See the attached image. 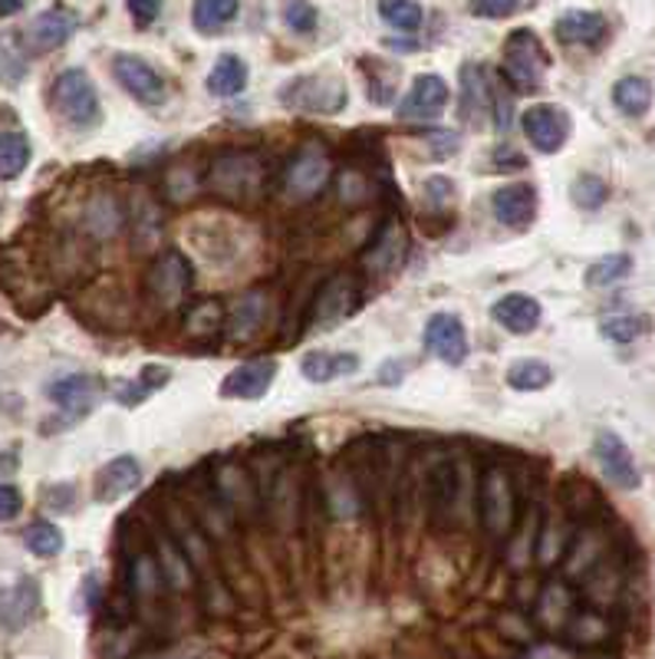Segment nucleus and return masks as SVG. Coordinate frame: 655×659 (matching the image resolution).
Here are the masks:
<instances>
[{
  "instance_id": "nucleus-29",
  "label": "nucleus",
  "mask_w": 655,
  "mask_h": 659,
  "mask_svg": "<svg viewBox=\"0 0 655 659\" xmlns=\"http://www.w3.org/2000/svg\"><path fill=\"white\" fill-rule=\"evenodd\" d=\"M359 370V357L356 353H326V350H313L303 357V366L300 373L310 380V383H330V380H340V376H350Z\"/></svg>"
},
{
  "instance_id": "nucleus-8",
  "label": "nucleus",
  "mask_w": 655,
  "mask_h": 659,
  "mask_svg": "<svg viewBox=\"0 0 655 659\" xmlns=\"http://www.w3.org/2000/svg\"><path fill=\"white\" fill-rule=\"evenodd\" d=\"M330 172H333V162H330V152L316 142L303 146L290 166H287V176H283V192L293 199V202H310L316 199L326 182H330Z\"/></svg>"
},
{
  "instance_id": "nucleus-39",
  "label": "nucleus",
  "mask_w": 655,
  "mask_h": 659,
  "mask_svg": "<svg viewBox=\"0 0 655 659\" xmlns=\"http://www.w3.org/2000/svg\"><path fill=\"white\" fill-rule=\"evenodd\" d=\"M234 17H237V3H234V0H198V3L192 7L195 30H198V33H208V36L221 33Z\"/></svg>"
},
{
  "instance_id": "nucleus-27",
  "label": "nucleus",
  "mask_w": 655,
  "mask_h": 659,
  "mask_svg": "<svg viewBox=\"0 0 655 659\" xmlns=\"http://www.w3.org/2000/svg\"><path fill=\"white\" fill-rule=\"evenodd\" d=\"M155 564H159L169 591H189V587H195V567H192V561L185 557L182 544L172 541L162 531L155 534Z\"/></svg>"
},
{
  "instance_id": "nucleus-32",
  "label": "nucleus",
  "mask_w": 655,
  "mask_h": 659,
  "mask_svg": "<svg viewBox=\"0 0 655 659\" xmlns=\"http://www.w3.org/2000/svg\"><path fill=\"white\" fill-rule=\"evenodd\" d=\"M567 640H573L577 647H597V644H603V640H610V620H606V614L603 610H597V607H580L577 610V617L567 624Z\"/></svg>"
},
{
  "instance_id": "nucleus-46",
  "label": "nucleus",
  "mask_w": 655,
  "mask_h": 659,
  "mask_svg": "<svg viewBox=\"0 0 655 659\" xmlns=\"http://www.w3.org/2000/svg\"><path fill=\"white\" fill-rule=\"evenodd\" d=\"M316 20H320L316 3L293 0V3H287V7H283V23H287L293 33H313V30H316Z\"/></svg>"
},
{
  "instance_id": "nucleus-34",
  "label": "nucleus",
  "mask_w": 655,
  "mask_h": 659,
  "mask_svg": "<svg viewBox=\"0 0 655 659\" xmlns=\"http://www.w3.org/2000/svg\"><path fill=\"white\" fill-rule=\"evenodd\" d=\"M30 166V139L23 132L3 129L0 132V179L13 182L17 176H23Z\"/></svg>"
},
{
  "instance_id": "nucleus-44",
  "label": "nucleus",
  "mask_w": 655,
  "mask_h": 659,
  "mask_svg": "<svg viewBox=\"0 0 655 659\" xmlns=\"http://www.w3.org/2000/svg\"><path fill=\"white\" fill-rule=\"evenodd\" d=\"M379 17L399 33H416L422 26L426 7L412 3V0H386V3H379Z\"/></svg>"
},
{
  "instance_id": "nucleus-11",
  "label": "nucleus",
  "mask_w": 655,
  "mask_h": 659,
  "mask_svg": "<svg viewBox=\"0 0 655 659\" xmlns=\"http://www.w3.org/2000/svg\"><path fill=\"white\" fill-rule=\"evenodd\" d=\"M103 393H106V383L93 373L63 376V380L50 383V390H46L50 403H56L63 410V416H69V419H83L89 410H96Z\"/></svg>"
},
{
  "instance_id": "nucleus-49",
  "label": "nucleus",
  "mask_w": 655,
  "mask_h": 659,
  "mask_svg": "<svg viewBox=\"0 0 655 659\" xmlns=\"http://www.w3.org/2000/svg\"><path fill=\"white\" fill-rule=\"evenodd\" d=\"M129 13H132V20H136V26H152L155 23V17L162 13V3H142V0H132L129 3Z\"/></svg>"
},
{
  "instance_id": "nucleus-40",
  "label": "nucleus",
  "mask_w": 655,
  "mask_h": 659,
  "mask_svg": "<svg viewBox=\"0 0 655 659\" xmlns=\"http://www.w3.org/2000/svg\"><path fill=\"white\" fill-rule=\"evenodd\" d=\"M570 541H573V531H570V524H567V521H547V524L540 528L537 561H540L544 567L557 564V561H560V557L567 554Z\"/></svg>"
},
{
  "instance_id": "nucleus-2",
  "label": "nucleus",
  "mask_w": 655,
  "mask_h": 659,
  "mask_svg": "<svg viewBox=\"0 0 655 659\" xmlns=\"http://www.w3.org/2000/svg\"><path fill=\"white\" fill-rule=\"evenodd\" d=\"M477 514L484 531L497 541H504L517 528V481L507 468H484L477 485Z\"/></svg>"
},
{
  "instance_id": "nucleus-30",
  "label": "nucleus",
  "mask_w": 655,
  "mask_h": 659,
  "mask_svg": "<svg viewBox=\"0 0 655 659\" xmlns=\"http://www.w3.org/2000/svg\"><path fill=\"white\" fill-rule=\"evenodd\" d=\"M205 83H208L212 96L230 99V96H237L247 86V63L237 53H221L218 60H215V66L208 70Z\"/></svg>"
},
{
  "instance_id": "nucleus-28",
  "label": "nucleus",
  "mask_w": 655,
  "mask_h": 659,
  "mask_svg": "<svg viewBox=\"0 0 655 659\" xmlns=\"http://www.w3.org/2000/svg\"><path fill=\"white\" fill-rule=\"evenodd\" d=\"M557 40L567 46H597L606 36V17L593 10H570L557 20Z\"/></svg>"
},
{
  "instance_id": "nucleus-6",
  "label": "nucleus",
  "mask_w": 655,
  "mask_h": 659,
  "mask_svg": "<svg viewBox=\"0 0 655 659\" xmlns=\"http://www.w3.org/2000/svg\"><path fill=\"white\" fill-rule=\"evenodd\" d=\"M363 304V284L356 274H336L330 277L310 310V330H333L340 323H346L356 307Z\"/></svg>"
},
{
  "instance_id": "nucleus-22",
  "label": "nucleus",
  "mask_w": 655,
  "mask_h": 659,
  "mask_svg": "<svg viewBox=\"0 0 655 659\" xmlns=\"http://www.w3.org/2000/svg\"><path fill=\"white\" fill-rule=\"evenodd\" d=\"M491 212L504 227H527L537 215V192L527 182L517 185H504L494 192L491 199Z\"/></svg>"
},
{
  "instance_id": "nucleus-20",
  "label": "nucleus",
  "mask_w": 655,
  "mask_h": 659,
  "mask_svg": "<svg viewBox=\"0 0 655 659\" xmlns=\"http://www.w3.org/2000/svg\"><path fill=\"white\" fill-rule=\"evenodd\" d=\"M448 99H451L448 83L438 73H422V76H416L406 103L399 106V119H412V123L416 119H438L444 113Z\"/></svg>"
},
{
  "instance_id": "nucleus-19",
  "label": "nucleus",
  "mask_w": 655,
  "mask_h": 659,
  "mask_svg": "<svg viewBox=\"0 0 655 659\" xmlns=\"http://www.w3.org/2000/svg\"><path fill=\"white\" fill-rule=\"evenodd\" d=\"M142 485V468L132 455H119L112 461H106L96 478H93V498L103 504L119 501L122 495H132Z\"/></svg>"
},
{
  "instance_id": "nucleus-10",
  "label": "nucleus",
  "mask_w": 655,
  "mask_h": 659,
  "mask_svg": "<svg viewBox=\"0 0 655 659\" xmlns=\"http://www.w3.org/2000/svg\"><path fill=\"white\" fill-rule=\"evenodd\" d=\"M520 129L527 136V142L544 152V156H554L567 146L570 139V116L563 109H554V106H530L524 116H520Z\"/></svg>"
},
{
  "instance_id": "nucleus-14",
  "label": "nucleus",
  "mask_w": 655,
  "mask_h": 659,
  "mask_svg": "<svg viewBox=\"0 0 655 659\" xmlns=\"http://www.w3.org/2000/svg\"><path fill=\"white\" fill-rule=\"evenodd\" d=\"M277 380V360L264 357V360H247L240 363L237 370H230L224 380H221V396L224 400H244V403H254V400H264L267 390L273 386Z\"/></svg>"
},
{
  "instance_id": "nucleus-15",
  "label": "nucleus",
  "mask_w": 655,
  "mask_h": 659,
  "mask_svg": "<svg viewBox=\"0 0 655 659\" xmlns=\"http://www.w3.org/2000/svg\"><path fill=\"white\" fill-rule=\"evenodd\" d=\"M422 340H426L429 353L438 357L441 363H448V366H458L468 357V330H464L458 313H448V310L432 313L429 323H426Z\"/></svg>"
},
{
  "instance_id": "nucleus-33",
  "label": "nucleus",
  "mask_w": 655,
  "mask_h": 659,
  "mask_svg": "<svg viewBox=\"0 0 655 659\" xmlns=\"http://www.w3.org/2000/svg\"><path fill=\"white\" fill-rule=\"evenodd\" d=\"M224 317H227L224 304L215 300V297H208V300L195 304L185 313V333L195 337V340H212V337L224 333Z\"/></svg>"
},
{
  "instance_id": "nucleus-23",
  "label": "nucleus",
  "mask_w": 655,
  "mask_h": 659,
  "mask_svg": "<svg viewBox=\"0 0 655 659\" xmlns=\"http://www.w3.org/2000/svg\"><path fill=\"white\" fill-rule=\"evenodd\" d=\"M577 610H580V597L573 594V587L567 581L547 584L544 594H540V600H537V620L550 634H563L567 624L577 617Z\"/></svg>"
},
{
  "instance_id": "nucleus-37",
  "label": "nucleus",
  "mask_w": 655,
  "mask_h": 659,
  "mask_svg": "<svg viewBox=\"0 0 655 659\" xmlns=\"http://www.w3.org/2000/svg\"><path fill=\"white\" fill-rule=\"evenodd\" d=\"M554 380V370L544 363V360H514L507 366V386L517 390V393H534V390H544L550 386Z\"/></svg>"
},
{
  "instance_id": "nucleus-1",
  "label": "nucleus",
  "mask_w": 655,
  "mask_h": 659,
  "mask_svg": "<svg viewBox=\"0 0 655 659\" xmlns=\"http://www.w3.org/2000/svg\"><path fill=\"white\" fill-rule=\"evenodd\" d=\"M50 103H53V113L73 129H93L103 119L99 93H96L89 73L79 66H69L53 79Z\"/></svg>"
},
{
  "instance_id": "nucleus-36",
  "label": "nucleus",
  "mask_w": 655,
  "mask_h": 659,
  "mask_svg": "<svg viewBox=\"0 0 655 659\" xmlns=\"http://www.w3.org/2000/svg\"><path fill=\"white\" fill-rule=\"evenodd\" d=\"M129 584H132L136 597H142V600H159L162 591L169 587L165 577H162V571H159V564H155V554H139V557L132 561V567H129Z\"/></svg>"
},
{
  "instance_id": "nucleus-50",
  "label": "nucleus",
  "mask_w": 655,
  "mask_h": 659,
  "mask_svg": "<svg viewBox=\"0 0 655 659\" xmlns=\"http://www.w3.org/2000/svg\"><path fill=\"white\" fill-rule=\"evenodd\" d=\"M451 195H454L451 179H426V199H429V205L451 202Z\"/></svg>"
},
{
  "instance_id": "nucleus-31",
  "label": "nucleus",
  "mask_w": 655,
  "mask_h": 659,
  "mask_svg": "<svg viewBox=\"0 0 655 659\" xmlns=\"http://www.w3.org/2000/svg\"><path fill=\"white\" fill-rule=\"evenodd\" d=\"M613 103L623 116L643 119L653 109V83L646 76H623L613 86Z\"/></svg>"
},
{
  "instance_id": "nucleus-52",
  "label": "nucleus",
  "mask_w": 655,
  "mask_h": 659,
  "mask_svg": "<svg viewBox=\"0 0 655 659\" xmlns=\"http://www.w3.org/2000/svg\"><path fill=\"white\" fill-rule=\"evenodd\" d=\"M20 10H23V3H0V17H13Z\"/></svg>"
},
{
  "instance_id": "nucleus-5",
  "label": "nucleus",
  "mask_w": 655,
  "mask_h": 659,
  "mask_svg": "<svg viewBox=\"0 0 655 659\" xmlns=\"http://www.w3.org/2000/svg\"><path fill=\"white\" fill-rule=\"evenodd\" d=\"M192 290V264L185 261V254L179 251H165L159 254L149 270H146V297L152 307L159 310H175L185 294Z\"/></svg>"
},
{
  "instance_id": "nucleus-13",
  "label": "nucleus",
  "mask_w": 655,
  "mask_h": 659,
  "mask_svg": "<svg viewBox=\"0 0 655 659\" xmlns=\"http://www.w3.org/2000/svg\"><path fill=\"white\" fill-rule=\"evenodd\" d=\"M567 584L570 581H583L590 577L600 564L610 561V538L600 524H583L580 531H573V541L567 548Z\"/></svg>"
},
{
  "instance_id": "nucleus-42",
  "label": "nucleus",
  "mask_w": 655,
  "mask_h": 659,
  "mask_svg": "<svg viewBox=\"0 0 655 659\" xmlns=\"http://www.w3.org/2000/svg\"><path fill=\"white\" fill-rule=\"evenodd\" d=\"M600 330L613 343H633V340H640L643 333L653 330V320L646 313H616V317H606L600 323Z\"/></svg>"
},
{
  "instance_id": "nucleus-3",
  "label": "nucleus",
  "mask_w": 655,
  "mask_h": 659,
  "mask_svg": "<svg viewBox=\"0 0 655 659\" xmlns=\"http://www.w3.org/2000/svg\"><path fill=\"white\" fill-rule=\"evenodd\" d=\"M547 63H550V56L544 53V43L537 40L534 30H517L507 36L501 73L507 76V83L517 93H537L544 86Z\"/></svg>"
},
{
  "instance_id": "nucleus-17",
  "label": "nucleus",
  "mask_w": 655,
  "mask_h": 659,
  "mask_svg": "<svg viewBox=\"0 0 655 659\" xmlns=\"http://www.w3.org/2000/svg\"><path fill=\"white\" fill-rule=\"evenodd\" d=\"M468 468L458 458H444L432 468V504L436 518H461L468 498Z\"/></svg>"
},
{
  "instance_id": "nucleus-12",
  "label": "nucleus",
  "mask_w": 655,
  "mask_h": 659,
  "mask_svg": "<svg viewBox=\"0 0 655 659\" xmlns=\"http://www.w3.org/2000/svg\"><path fill=\"white\" fill-rule=\"evenodd\" d=\"M593 455H597L603 475H606L616 488L636 491V488L643 485V475H640V465H636L630 445L620 439L616 433H610V429L597 433V439H593Z\"/></svg>"
},
{
  "instance_id": "nucleus-25",
  "label": "nucleus",
  "mask_w": 655,
  "mask_h": 659,
  "mask_svg": "<svg viewBox=\"0 0 655 659\" xmlns=\"http://www.w3.org/2000/svg\"><path fill=\"white\" fill-rule=\"evenodd\" d=\"M494 89L487 79V70L481 63L461 66V116L468 123H481L494 109Z\"/></svg>"
},
{
  "instance_id": "nucleus-47",
  "label": "nucleus",
  "mask_w": 655,
  "mask_h": 659,
  "mask_svg": "<svg viewBox=\"0 0 655 659\" xmlns=\"http://www.w3.org/2000/svg\"><path fill=\"white\" fill-rule=\"evenodd\" d=\"M23 511V495L13 485H0V521H13Z\"/></svg>"
},
{
  "instance_id": "nucleus-24",
  "label": "nucleus",
  "mask_w": 655,
  "mask_h": 659,
  "mask_svg": "<svg viewBox=\"0 0 655 659\" xmlns=\"http://www.w3.org/2000/svg\"><path fill=\"white\" fill-rule=\"evenodd\" d=\"M73 33H76V13L66 10V7H50V10H43V13L30 23L26 40H30L33 50L50 53V50L63 46Z\"/></svg>"
},
{
  "instance_id": "nucleus-51",
  "label": "nucleus",
  "mask_w": 655,
  "mask_h": 659,
  "mask_svg": "<svg viewBox=\"0 0 655 659\" xmlns=\"http://www.w3.org/2000/svg\"><path fill=\"white\" fill-rule=\"evenodd\" d=\"M13 468H17V451H10V455L3 451V455H0V475H7V471H13Z\"/></svg>"
},
{
  "instance_id": "nucleus-43",
  "label": "nucleus",
  "mask_w": 655,
  "mask_h": 659,
  "mask_svg": "<svg viewBox=\"0 0 655 659\" xmlns=\"http://www.w3.org/2000/svg\"><path fill=\"white\" fill-rule=\"evenodd\" d=\"M23 544H26V551L36 554V557H56V554L63 551V531H60L53 521H43V518H40V521L26 524Z\"/></svg>"
},
{
  "instance_id": "nucleus-16",
  "label": "nucleus",
  "mask_w": 655,
  "mask_h": 659,
  "mask_svg": "<svg viewBox=\"0 0 655 659\" xmlns=\"http://www.w3.org/2000/svg\"><path fill=\"white\" fill-rule=\"evenodd\" d=\"M406 257H409V234H406V227H402L399 221L393 219L383 224V231H379L376 241L369 244L363 264H366V270L376 274V277H393V274L406 264Z\"/></svg>"
},
{
  "instance_id": "nucleus-18",
  "label": "nucleus",
  "mask_w": 655,
  "mask_h": 659,
  "mask_svg": "<svg viewBox=\"0 0 655 659\" xmlns=\"http://www.w3.org/2000/svg\"><path fill=\"white\" fill-rule=\"evenodd\" d=\"M267 317H270L267 294H264V290H247V294H240V297L227 307L224 333H227L234 343H247V340H254V337L264 330Z\"/></svg>"
},
{
  "instance_id": "nucleus-21",
  "label": "nucleus",
  "mask_w": 655,
  "mask_h": 659,
  "mask_svg": "<svg viewBox=\"0 0 655 659\" xmlns=\"http://www.w3.org/2000/svg\"><path fill=\"white\" fill-rule=\"evenodd\" d=\"M40 610V587L36 581L23 577L17 581L13 587H3L0 591V627L3 630H23Z\"/></svg>"
},
{
  "instance_id": "nucleus-9",
  "label": "nucleus",
  "mask_w": 655,
  "mask_h": 659,
  "mask_svg": "<svg viewBox=\"0 0 655 659\" xmlns=\"http://www.w3.org/2000/svg\"><path fill=\"white\" fill-rule=\"evenodd\" d=\"M112 76L129 96H136L146 106H159L165 99V93H169L165 79L159 76V70L149 60L136 56V53H116L112 56Z\"/></svg>"
},
{
  "instance_id": "nucleus-4",
  "label": "nucleus",
  "mask_w": 655,
  "mask_h": 659,
  "mask_svg": "<svg viewBox=\"0 0 655 659\" xmlns=\"http://www.w3.org/2000/svg\"><path fill=\"white\" fill-rule=\"evenodd\" d=\"M208 185L227 202H247L264 185V166L254 152H224L208 169Z\"/></svg>"
},
{
  "instance_id": "nucleus-35",
  "label": "nucleus",
  "mask_w": 655,
  "mask_h": 659,
  "mask_svg": "<svg viewBox=\"0 0 655 659\" xmlns=\"http://www.w3.org/2000/svg\"><path fill=\"white\" fill-rule=\"evenodd\" d=\"M83 224H86V231L93 237L106 241V237L119 234V227H122V209H119V202L112 195H96L93 205L83 215Z\"/></svg>"
},
{
  "instance_id": "nucleus-38",
  "label": "nucleus",
  "mask_w": 655,
  "mask_h": 659,
  "mask_svg": "<svg viewBox=\"0 0 655 659\" xmlns=\"http://www.w3.org/2000/svg\"><path fill=\"white\" fill-rule=\"evenodd\" d=\"M169 380H172V370H169V366H162V363H152V366H146V370L139 373V380H132V383L119 386L116 400H119V403H126V406H136V403H142L146 396H152L159 386H165Z\"/></svg>"
},
{
  "instance_id": "nucleus-41",
  "label": "nucleus",
  "mask_w": 655,
  "mask_h": 659,
  "mask_svg": "<svg viewBox=\"0 0 655 659\" xmlns=\"http://www.w3.org/2000/svg\"><path fill=\"white\" fill-rule=\"evenodd\" d=\"M630 270H633L630 254H606V257H600L587 267L583 280H587V287H610L623 277H630Z\"/></svg>"
},
{
  "instance_id": "nucleus-26",
  "label": "nucleus",
  "mask_w": 655,
  "mask_h": 659,
  "mask_svg": "<svg viewBox=\"0 0 655 659\" xmlns=\"http://www.w3.org/2000/svg\"><path fill=\"white\" fill-rule=\"evenodd\" d=\"M491 317H494L497 327H504L507 333H517V337H520V333L537 330L544 310H540V304H537L534 297H527V294H504V297L491 307Z\"/></svg>"
},
{
  "instance_id": "nucleus-7",
  "label": "nucleus",
  "mask_w": 655,
  "mask_h": 659,
  "mask_svg": "<svg viewBox=\"0 0 655 659\" xmlns=\"http://www.w3.org/2000/svg\"><path fill=\"white\" fill-rule=\"evenodd\" d=\"M283 99L293 109H307V113H323L333 116L346 106V83L340 73H310V76H297L287 89Z\"/></svg>"
},
{
  "instance_id": "nucleus-45",
  "label": "nucleus",
  "mask_w": 655,
  "mask_h": 659,
  "mask_svg": "<svg viewBox=\"0 0 655 659\" xmlns=\"http://www.w3.org/2000/svg\"><path fill=\"white\" fill-rule=\"evenodd\" d=\"M570 199H573V205H577V209H583V212H597V209L610 199V185H606L600 176L583 172V176H577V182L570 185Z\"/></svg>"
},
{
  "instance_id": "nucleus-48",
  "label": "nucleus",
  "mask_w": 655,
  "mask_h": 659,
  "mask_svg": "<svg viewBox=\"0 0 655 659\" xmlns=\"http://www.w3.org/2000/svg\"><path fill=\"white\" fill-rule=\"evenodd\" d=\"M517 10H520V3H501V0H491V3H471V13H474V17H487V20L514 17Z\"/></svg>"
}]
</instances>
